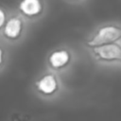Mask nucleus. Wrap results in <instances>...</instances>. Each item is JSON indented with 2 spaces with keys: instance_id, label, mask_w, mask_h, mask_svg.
I'll return each instance as SVG.
<instances>
[{
  "instance_id": "4",
  "label": "nucleus",
  "mask_w": 121,
  "mask_h": 121,
  "mask_svg": "<svg viewBox=\"0 0 121 121\" xmlns=\"http://www.w3.org/2000/svg\"><path fill=\"white\" fill-rule=\"evenodd\" d=\"M20 9L26 15L38 14L42 9L40 0H23L20 3Z\"/></svg>"
},
{
  "instance_id": "8",
  "label": "nucleus",
  "mask_w": 121,
  "mask_h": 121,
  "mask_svg": "<svg viewBox=\"0 0 121 121\" xmlns=\"http://www.w3.org/2000/svg\"><path fill=\"white\" fill-rule=\"evenodd\" d=\"M1 60H2V51L0 49V62H1Z\"/></svg>"
},
{
  "instance_id": "7",
  "label": "nucleus",
  "mask_w": 121,
  "mask_h": 121,
  "mask_svg": "<svg viewBox=\"0 0 121 121\" xmlns=\"http://www.w3.org/2000/svg\"><path fill=\"white\" fill-rule=\"evenodd\" d=\"M4 21H5V14L2 11V9H0V26L4 24Z\"/></svg>"
},
{
  "instance_id": "6",
  "label": "nucleus",
  "mask_w": 121,
  "mask_h": 121,
  "mask_svg": "<svg viewBox=\"0 0 121 121\" xmlns=\"http://www.w3.org/2000/svg\"><path fill=\"white\" fill-rule=\"evenodd\" d=\"M21 31V21L17 18H12L10 19L5 27V34L8 37L10 38H15L19 35Z\"/></svg>"
},
{
  "instance_id": "3",
  "label": "nucleus",
  "mask_w": 121,
  "mask_h": 121,
  "mask_svg": "<svg viewBox=\"0 0 121 121\" xmlns=\"http://www.w3.org/2000/svg\"><path fill=\"white\" fill-rule=\"evenodd\" d=\"M37 88L43 94H51L57 88V80L54 76L46 75L37 82Z\"/></svg>"
},
{
  "instance_id": "5",
  "label": "nucleus",
  "mask_w": 121,
  "mask_h": 121,
  "mask_svg": "<svg viewBox=\"0 0 121 121\" xmlns=\"http://www.w3.org/2000/svg\"><path fill=\"white\" fill-rule=\"evenodd\" d=\"M69 60V53L66 50H58L49 57V62L53 67L59 68L65 65Z\"/></svg>"
},
{
  "instance_id": "1",
  "label": "nucleus",
  "mask_w": 121,
  "mask_h": 121,
  "mask_svg": "<svg viewBox=\"0 0 121 121\" xmlns=\"http://www.w3.org/2000/svg\"><path fill=\"white\" fill-rule=\"evenodd\" d=\"M121 38V27L113 26H106L101 27L91 41L88 42V45L95 47L106 43H111Z\"/></svg>"
},
{
  "instance_id": "2",
  "label": "nucleus",
  "mask_w": 121,
  "mask_h": 121,
  "mask_svg": "<svg viewBox=\"0 0 121 121\" xmlns=\"http://www.w3.org/2000/svg\"><path fill=\"white\" fill-rule=\"evenodd\" d=\"M94 53L102 60H112L121 59V46L117 43H106L94 47Z\"/></svg>"
}]
</instances>
